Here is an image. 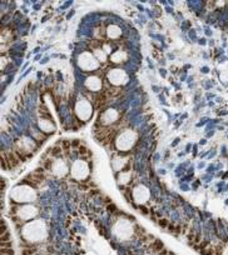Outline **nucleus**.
Masks as SVG:
<instances>
[{
	"instance_id": "6e6552de",
	"label": "nucleus",
	"mask_w": 228,
	"mask_h": 255,
	"mask_svg": "<svg viewBox=\"0 0 228 255\" xmlns=\"http://www.w3.org/2000/svg\"><path fill=\"white\" fill-rule=\"evenodd\" d=\"M158 224L162 226V228H165V226H168V220H167V219H159Z\"/></svg>"
},
{
	"instance_id": "39448f33",
	"label": "nucleus",
	"mask_w": 228,
	"mask_h": 255,
	"mask_svg": "<svg viewBox=\"0 0 228 255\" xmlns=\"http://www.w3.org/2000/svg\"><path fill=\"white\" fill-rule=\"evenodd\" d=\"M100 41L99 40H90L89 41V48H93V49H95V48H98V46H100Z\"/></svg>"
},
{
	"instance_id": "f8f14e48",
	"label": "nucleus",
	"mask_w": 228,
	"mask_h": 255,
	"mask_svg": "<svg viewBox=\"0 0 228 255\" xmlns=\"http://www.w3.org/2000/svg\"><path fill=\"white\" fill-rule=\"evenodd\" d=\"M115 209H117V208H115V205H114V204L108 205V210H109V211H115Z\"/></svg>"
},
{
	"instance_id": "f03ea898",
	"label": "nucleus",
	"mask_w": 228,
	"mask_h": 255,
	"mask_svg": "<svg viewBox=\"0 0 228 255\" xmlns=\"http://www.w3.org/2000/svg\"><path fill=\"white\" fill-rule=\"evenodd\" d=\"M149 249L153 253H159L160 250H163V243L160 240H154V243L149 245Z\"/></svg>"
},
{
	"instance_id": "9b49d317",
	"label": "nucleus",
	"mask_w": 228,
	"mask_h": 255,
	"mask_svg": "<svg viewBox=\"0 0 228 255\" xmlns=\"http://www.w3.org/2000/svg\"><path fill=\"white\" fill-rule=\"evenodd\" d=\"M85 153H87V149L84 146H79V154L80 155H84Z\"/></svg>"
},
{
	"instance_id": "2eb2a0df",
	"label": "nucleus",
	"mask_w": 228,
	"mask_h": 255,
	"mask_svg": "<svg viewBox=\"0 0 228 255\" xmlns=\"http://www.w3.org/2000/svg\"><path fill=\"white\" fill-rule=\"evenodd\" d=\"M50 165H52V161H50V160H48V161L45 163V168L49 169V168H50Z\"/></svg>"
},
{
	"instance_id": "423d86ee",
	"label": "nucleus",
	"mask_w": 228,
	"mask_h": 255,
	"mask_svg": "<svg viewBox=\"0 0 228 255\" xmlns=\"http://www.w3.org/2000/svg\"><path fill=\"white\" fill-rule=\"evenodd\" d=\"M1 255H14L13 249H1Z\"/></svg>"
},
{
	"instance_id": "20e7f679",
	"label": "nucleus",
	"mask_w": 228,
	"mask_h": 255,
	"mask_svg": "<svg viewBox=\"0 0 228 255\" xmlns=\"http://www.w3.org/2000/svg\"><path fill=\"white\" fill-rule=\"evenodd\" d=\"M0 241H1V243L10 241V233L6 231V233H4V234H1V236H0Z\"/></svg>"
},
{
	"instance_id": "dca6fc26",
	"label": "nucleus",
	"mask_w": 228,
	"mask_h": 255,
	"mask_svg": "<svg viewBox=\"0 0 228 255\" xmlns=\"http://www.w3.org/2000/svg\"><path fill=\"white\" fill-rule=\"evenodd\" d=\"M167 254H168V253H167V251H165V250H164V251H162V253H160V254H159V255H167Z\"/></svg>"
},
{
	"instance_id": "9d476101",
	"label": "nucleus",
	"mask_w": 228,
	"mask_h": 255,
	"mask_svg": "<svg viewBox=\"0 0 228 255\" xmlns=\"http://www.w3.org/2000/svg\"><path fill=\"white\" fill-rule=\"evenodd\" d=\"M5 230H6V226H5V223H4V221H1V229H0V233H1V234H4V233H6Z\"/></svg>"
},
{
	"instance_id": "1a4fd4ad",
	"label": "nucleus",
	"mask_w": 228,
	"mask_h": 255,
	"mask_svg": "<svg viewBox=\"0 0 228 255\" xmlns=\"http://www.w3.org/2000/svg\"><path fill=\"white\" fill-rule=\"evenodd\" d=\"M60 151H62V149H60L59 146H55V148L53 149V150H52V155H54V156H55V155L60 154Z\"/></svg>"
},
{
	"instance_id": "ddd939ff",
	"label": "nucleus",
	"mask_w": 228,
	"mask_h": 255,
	"mask_svg": "<svg viewBox=\"0 0 228 255\" xmlns=\"http://www.w3.org/2000/svg\"><path fill=\"white\" fill-rule=\"evenodd\" d=\"M63 144H64L63 148L65 149V150H66V149H69V146H70V143H69V141H66V140H65V141H63Z\"/></svg>"
},
{
	"instance_id": "0eeeda50",
	"label": "nucleus",
	"mask_w": 228,
	"mask_h": 255,
	"mask_svg": "<svg viewBox=\"0 0 228 255\" xmlns=\"http://www.w3.org/2000/svg\"><path fill=\"white\" fill-rule=\"evenodd\" d=\"M1 249H12V241H4V243H1Z\"/></svg>"
},
{
	"instance_id": "7ed1b4c3",
	"label": "nucleus",
	"mask_w": 228,
	"mask_h": 255,
	"mask_svg": "<svg viewBox=\"0 0 228 255\" xmlns=\"http://www.w3.org/2000/svg\"><path fill=\"white\" fill-rule=\"evenodd\" d=\"M34 253H35V248L34 246H30V248H28V249H24L23 250V255H34Z\"/></svg>"
},
{
	"instance_id": "4468645a",
	"label": "nucleus",
	"mask_w": 228,
	"mask_h": 255,
	"mask_svg": "<svg viewBox=\"0 0 228 255\" xmlns=\"http://www.w3.org/2000/svg\"><path fill=\"white\" fill-rule=\"evenodd\" d=\"M71 144H73V146H76V148H78V146H80V141H79V140H74Z\"/></svg>"
},
{
	"instance_id": "f257e3e1",
	"label": "nucleus",
	"mask_w": 228,
	"mask_h": 255,
	"mask_svg": "<svg viewBox=\"0 0 228 255\" xmlns=\"http://www.w3.org/2000/svg\"><path fill=\"white\" fill-rule=\"evenodd\" d=\"M6 160H8L6 163H8V165H9L10 169H12L13 166H16V165L19 164V161H20V160H19V156H18V155H15L14 153H9V154L6 155Z\"/></svg>"
}]
</instances>
